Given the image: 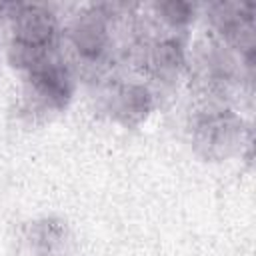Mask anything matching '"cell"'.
<instances>
[{
    "label": "cell",
    "mask_w": 256,
    "mask_h": 256,
    "mask_svg": "<svg viewBox=\"0 0 256 256\" xmlns=\"http://www.w3.org/2000/svg\"><path fill=\"white\" fill-rule=\"evenodd\" d=\"M118 102H116V112L122 116V120L128 122H138L142 116H146L148 108H150V94L140 88V86H128L124 90H120L118 94Z\"/></svg>",
    "instance_id": "obj_3"
},
{
    "label": "cell",
    "mask_w": 256,
    "mask_h": 256,
    "mask_svg": "<svg viewBox=\"0 0 256 256\" xmlns=\"http://www.w3.org/2000/svg\"><path fill=\"white\" fill-rule=\"evenodd\" d=\"M102 16L104 14L100 10L86 14V18L80 20L74 32V42L80 54L86 58H98L106 46V26H104Z\"/></svg>",
    "instance_id": "obj_2"
},
{
    "label": "cell",
    "mask_w": 256,
    "mask_h": 256,
    "mask_svg": "<svg viewBox=\"0 0 256 256\" xmlns=\"http://www.w3.org/2000/svg\"><path fill=\"white\" fill-rule=\"evenodd\" d=\"M158 8L164 12V16H166L168 20H172V22H176V24L186 22V20L190 18V6H188V4H182V2H170V4H162V6H158Z\"/></svg>",
    "instance_id": "obj_4"
},
{
    "label": "cell",
    "mask_w": 256,
    "mask_h": 256,
    "mask_svg": "<svg viewBox=\"0 0 256 256\" xmlns=\"http://www.w3.org/2000/svg\"><path fill=\"white\" fill-rule=\"evenodd\" d=\"M30 80L40 96L46 98V102L54 106H64L70 96V76L66 68H62L56 62H42L30 70Z\"/></svg>",
    "instance_id": "obj_1"
}]
</instances>
